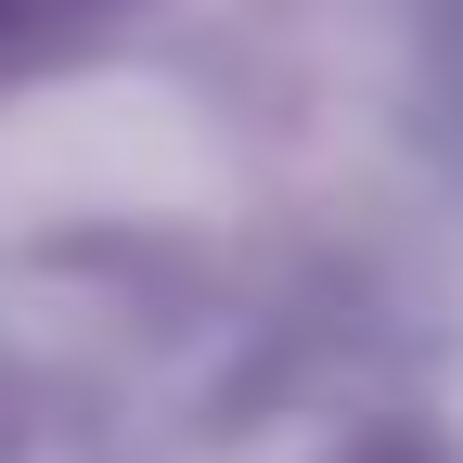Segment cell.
<instances>
[{
    "instance_id": "cell-1",
    "label": "cell",
    "mask_w": 463,
    "mask_h": 463,
    "mask_svg": "<svg viewBox=\"0 0 463 463\" xmlns=\"http://www.w3.org/2000/svg\"><path fill=\"white\" fill-rule=\"evenodd\" d=\"M116 0H0V52H52V39H78V26H103Z\"/></svg>"
}]
</instances>
